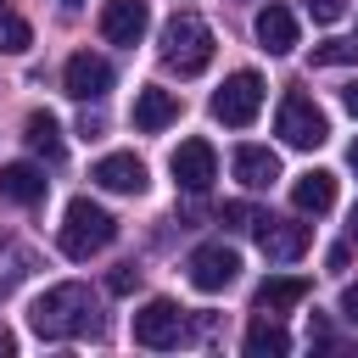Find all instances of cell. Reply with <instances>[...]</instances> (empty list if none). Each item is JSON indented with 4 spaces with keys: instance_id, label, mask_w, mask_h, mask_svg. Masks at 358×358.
<instances>
[{
    "instance_id": "31",
    "label": "cell",
    "mask_w": 358,
    "mask_h": 358,
    "mask_svg": "<svg viewBox=\"0 0 358 358\" xmlns=\"http://www.w3.org/2000/svg\"><path fill=\"white\" fill-rule=\"evenodd\" d=\"M62 6H78V0H62Z\"/></svg>"
},
{
    "instance_id": "11",
    "label": "cell",
    "mask_w": 358,
    "mask_h": 358,
    "mask_svg": "<svg viewBox=\"0 0 358 358\" xmlns=\"http://www.w3.org/2000/svg\"><path fill=\"white\" fill-rule=\"evenodd\" d=\"M90 179H95L101 190H112V196H140V190H145V162H140L134 151H112V157H101V162L90 168Z\"/></svg>"
},
{
    "instance_id": "26",
    "label": "cell",
    "mask_w": 358,
    "mask_h": 358,
    "mask_svg": "<svg viewBox=\"0 0 358 358\" xmlns=\"http://www.w3.org/2000/svg\"><path fill=\"white\" fill-rule=\"evenodd\" d=\"M341 319H352V324H358V285H347V291H341Z\"/></svg>"
},
{
    "instance_id": "18",
    "label": "cell",
    "mask_w": 358,
    "mask_h": 358,
    "mask_svg": "<svg viewBox=\"0 0 358 358\" xmlns=\"http://www.w3.org/2000/svg\"><path fill=\"white\" fill-rule=\"evenodd\" d=\"M302 296H308V280H302V274H274V280L257 285L252 308H257V313H285V308H296Z\"/></svg>"
},
{
    "instance_id": "20",
    "label": "cell",
    "mask_w": 358,
    "mask_h": 358,
    "mask_svg": "<svg viewBox=\"0 0 358 358\" xmlns=\"http://www.w3.org/2000/svg\"><path fill=\"white\" fill-rule=\"evenodd\" d=\"M22 140H28V151H39L45 162H62V129H56V117H50V112H28Z\"/></svg>"
},
{
    "instance_id": "28",
    "label": "cell",
    "mask_w": 358,
    "mask_h": 358,
    "mask_svg": "<svg viewBox=\"0 0 358 358\" xmlns=\"http://www.w3.org/2000/svg\"><path fill=\"white\" fill-rule=\"evenodd\" d=\"M11 352H17V336H11L6 324H0V358H11Z\"/></svg>"
},
{
    "instance_id": "19",
    "label": "cell",
    "mask_w": 358,
    "mask_h": 358,
    "mask_svg": "<svg viewBox=\"0 0 358 358\" xmlns=\"http://www.w3.org/2000/svg\"><path fill=\"white\" fill-rule=\"evenodd\" d=\"M246 352H252V358H285V352H291L285 324H274L268 313H263V319H252V324H246Z\"/></svg>"
},
{
    "instance_id": "5",
    "label": "cell",
    "mask_w": 358,
    "mask_h": 358,
    "mask_svg": "<svg viewBox=\"0 0 358 358\" xmlns=\"http://www.w3.org/2000/svg\"><path fill=\"white\" fill-rule=\"evenodd\" d=\"M257 112H263V78H257L252 67L229 73V78L218 84V95H213V117H218L224 129H246Z\"/></svg>"
},
{
    "instance_id": "3",
    "label": "cell",
    "mask_w": 358,
    "mask_h": 358,
    "mask_svg": "<svg viewBox=\"0 0 358 358\" xmlns=\"http://www.w3.org/2000/svg\"><path fill=\"white\" fill-rule=\"evenodd\" d=\"M207 62H213V28L201 17H190V11H179L162 28V67L179 73V78H196Z\"/></svg>"
},
{
    "instance_id": "9",
    "label": "cell",
    "mask_w": 358,
    "mask_h": 358,
    "mask_svg": "<svg viewBox=\"0 0 358 358\" xmlns=\"http://www.w3.org/2000/svg\"><path fill=\"white\" fill-rule=\"evenodd\" d=\"M62 84H67V95H73V101H101V95L112 90V62H106V56L78 50V56H67Z\"/></svg>"
},
{
    "instance_id": "21",
    "label": "cell",
    "mask_w": 358,
    "mask_h": 358,
    "mask_svg": "<svg viewBox=\"0 0 358 358\" xmlns=\"http://www.w3.org/2000/svg\"><path fill=\"white\" fill-rule=\"evenodd\" d=\"M28 45H34V28L11 11V0H0V50H6V56H22Z\"/></svg>"
},
{
    "instance_id": "17",
    "label": "cell",
    "mask_w": 358,
    "mask_h": 358,
    "mask_svg": "<svg viewBox=\"0 0 358 358\" xmlns=\"http://www.w3.org/2000/svg\"><path fill=\"white\" fill-rule=\"evenodd\" d=\"M291 201H296V213H330L336 207V173H324V168H308L296 185H291Z\"/></svg>"
},
{
    "instance_id": "7",
    "label": "cell",
    "mask_w": 358,
    "mask_h": 358,
    "mask_svg": "<svg viewBox=\"0 0 358 358\" xmlns=\"http://www.w3.org/2000/svg\"><path fill=\"white\" fill-rule=\"evenodd\" d=\"M235 274H241L235 246L207 241V246H196V252H190V285H196V291H224V285H235Z\"/></svg>"
},
{
    "instance_id": "24",
    "label": "cell",
    "mask_w": 358,
    "mask_h": 358,
    "mask_svg": "<svg viewBox=\"0 0 358 358\" xmlns=\"http://www.w3.org/2000/svg\"><path fill=\"white\" fill-rule=\"evenodd\" d=\"M134 285H140V268H134V263H117V268L106 274V291H112V296H129Z\"/></svg>"
},
{
    "instance_id": "6",
    "label": "cell",
    "mask_w": 358,
    "mask_h": 358,
    "mask_svg": "<svg viewBox=\"0 0 358 358\" xmlns=\"http://www.w3.org/2000/svg\"><path fill=\"white\" fill-rule=\"evenodd\" d=\"M185 341V313L168 302V296H151L140 313H134V347H151V352H168Z\"/></svg>"
},
{
    "instance_id": "8",
    "label": "cell",
    "mask_w": 358,
    "mask_h": 358,
    "mask_svg": "<svg viewBox=\"0 0 358 358\" xmlns=\"http://www.w3.org/2000/svg\"><path fill=\"white\" fill-rule=\"evenodd\" d=\"M168 168H173V179H179L190 196H201V190L218 179V151H213L207 140H179V151L168 157Z\"/></svg>"
},
{
    "instance_id": "25",
    "label": "cell",
    "mask_w": 358,
    "mask_h": 358,
    "mask_svg": "<svg viewBox=\"0 0 358 358\" xmlns=\"http://www.w3.org/2000/svg\"><path fill=\"white\" fill-rule=\"evenodd\" d=\"M302 11H308L313 22H341V17H347V0H302Z\"/></svg>"
},
{
    "instance_id": "2",
    "label": "cell",
    "mask_w": 358,
    "mask_h": 358,
    "mask_svg": "<svg viewBox=\"0 0 358 358\" xmlns=\"http://www.w3.org/2000/svg\"><path fill=\"white\" fill-rule=\"evenodd\" d=\"M117 241V218L101 207V201H90V196H73L67 201V213H62V252L67 257H95V252H106Z\"/></svg>"
},
{
    "instance_id": "14",
    "label": "cell",
    "mask_w": 358,
    "mask_h": 358,
    "mask_svg": "<svg viewBox=\"0 0 358 358\" xmlns=\"http://www.w3.org/2000/svg\"><path fill=\"white\" fill-rule=\"evenodd\" d=\"M252 28H257V45H263L268 56H291V50H296V17H291L285 6H263Z\"/></svg>"
},
{
    "instance_id": "12",
    "label": "cell",
    "mask_w": 358,
    "mask_h": 358,
    "mask_svg": "<svg viewBox=\"0 0 358 358\" xmlns=\"http://www.w3.org/2000/svg\"><path fill=\"white\" fill-rule=\"evenodd\" d=\"M145 22H151L145 0H106V11H101V34H106L112 45H140Z\"/></svg>"
},
{
    "instance_id": "22",
    "label": "cell",
    "mask_w": 358,
    "mask_h": 358,
    "mask_svg": "<svg viewBox=\"0 0 358 358\" xmlns=\"http://www.w3.org/2000/svg\"><path fill=\"white\" fill-rule=\"evenodd\" d=\"M313 67H358V39H324V45H313Z\"/></svg>"
},
{
    "instance_id": "16",
    "label": "cell",
    "mask_w": 358,
    "mask_h": 358,
    "mask_svg": "<svg viewBox=\"0 0 358 358\" xmlns=\"http://www.w3.org/2000/svg\"><path fill=\"white\" fill-rule=\"evenodd\" d=\"M45 173L34 168V162H6L0 168V196L6 201H17V207H34V201H45Z\"/></svg>"
},
{
    "instance_id": "30",
    "label": "cell",
    "mask_w": 358,
    "mask_h": 358,
    "mask_svg": "<svg viewBox=\"0 0 358 358\" xmlns=\"http://www.w3.org/2000/svg\"><path fill=\"white\" fill-rule=\"evenodd\" d=\"M347 162H352V173H358V140H352V151H347Z\"/></svg>"
},
{
    "instance_id": "10",
    "label": "cell",
    "mask_w": 358,
    "mask_h": 358,
    "mask_svg": "<svg viewBox=\"0 0 358 358\" xmlns=\"http://www.w3.org/2000/svg\"><path fill=\"white\" fill-rule=\"evenodd\" d=\"M252 229H257L263 257H274V263H296L308 252V224H296V218H257Z\"/></svg>"
},
{
    "instance_id": "13",
    "label": "cell",
    "mask_w": 358,
    "mask_h": 358,
    "mask_svg": "<svg viewBox=\"0 0 358 358\" xmlns=\"http://www.w3.org/2000/svg\"><path fill=\"white\" fill-rule=\"evenodd\" d=\"M129 117H134V129H140V134H157V129H168V123L179 117V95H173V90L145 84V90L134 95V112H129Z\"/></svg>"
},
{
    "instance_id": "1",
    "label": "cell",
    "mask_w": 358,
    "mask_h": 358,
    "mask_svg": "<svg viewBox=\"0 0 358 358\" xmlns=\"http://www.w3.org/2000/svg\"><path fill=\"white\" fill-rule=\"evenodd\" d=\"M28 330L39 341H78V336H95L101 330V296L78 280L67 285H50L45 296H34L28 308Z\"/></svg>"
},
{
    "instance_id": "15",
    "label": "cell",
    "mask_w": 358,
    "mask_h": 358,
    "mask_svg": "<svg viewBox=\"0 0 358 358\" xmlns=\"http://www.w3.org/2000/svg\"><path fill=\"white\" fill-rule=\"evenodd\" d=\"M229 168H235V179H241L246 190H268V185L280 179V157H274L268 145H241Z\"/></svg>"
},
{
    "instance_id": "23",
    "label": "cell",
    "mask_w": 358,
    "mask_h": 358,
    "mask_svg": "<svg viewBox=\"0 0 358 358\" xmlns=\"http://www.w3.org/2000/svg\"><path fill=\"white\" fill-rule=\"evenodd\" d=\"M218 224H224V229H252V224H257V213H252L246 201H224V213H218Z\"/></svg>"
},
{
    "instance_id": "4",
    "label": "cell",
    "mask_w": 358,
    "mask_h": 358,
    "mask_svg": "<svg viewBox=\"0 0 358 358\" xmlns=\"http://www.w3.org/2000/svg\"><path fill=\"white\" fill-rule=\"evenodd\" d=\"M274 134L291 145V151H313V145H324L330 140V117L313 106V95H302V90H291L285 101H280V117H274Z\"/></svg>"
},
{
    "instance_id": "29",
    "label": "cell",
    "mask_w": 358,
    "mask_h": 358,
    "mask_svg": "<svg viewBox=\"0 0 358 358\" xmlns=\"http://www.w3.org/2000/svg\"><path fill=\"white\" fill-rule=\"evenodd\" d=\"M347 229H352V241H358V201H352V218H347Z\"/></svg>"
},
{
    "instance_id": "27",
    "label": "cell",
    "mask_w": 358,
    "mask_h": 358,
    "mask_svg": "<svg viewBox=\"0 0 358 358\" xmlns=\"http://www.w3.org/2000/svg\"><path fill=\"white\" fill-rule=\"evenodd\" d=\"M341 106L358 117V78H352V84H341Z\"/></svg>"
}]
</instances>
